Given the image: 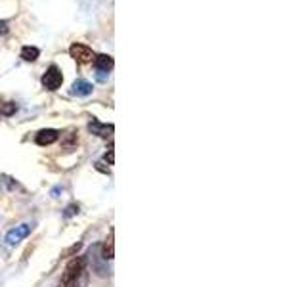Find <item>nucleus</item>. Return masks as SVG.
<instances>
[{"label":"nucleus","mask_w":306,"mask_h":287,"mask_svg":"<svg viewBox=\"0 0 306 287\" xmlns=\"http://www.w3.org/2000/svg\"><path fill=\"white\" fill-rule=\"evenodd\" d=\"M63 287H85L86 286V258L75 256L63 274Z\"/></svg>","instance_id":"f257e3e1"},{"label":"nucleus","mask_w":306,"mask_h":287,"mask_svg":"<svg viewBox=\"0 0 306 287\" xmlns=\"http://www.w3.org/2000/svg\"><path fill=\"white\" fill-rule=\"evenodd\" d=\"M40 83H42V86L46 88V90H58L61 86V83H63V75H61V69L58 65H50L48 69H46V73L42 75V79H40Z\"/></svg>","instance_id":"f03ea898"},{"label":"nucleus","mask_w":306,"mask_h":287,"mask_svg":"<svg viewBox=\"0 0 306 287\" xmlns=\"http://www.w3.org/2000/svg\"><path fill=\"white\" fill-rule=\"evenodd\" d=\"M69 56L79 62V64H90L92 60L96 58V54L92 52V48H88L86 44H81V42H73L69 46Z\"/></svg>","instance_id":"7ed1b4c3"},{"label":"nucleus","mask_w":306,"mask_h":287,"mask_svg":"<svg viewBox=\"0 0 306 287\" xmlns=\"http://www.w3.org/2000/svg\"><path fill=\"white\" fill-rule=\"evenodd\" d=\"M58 138H60V132H58L56 128H42L40 132H36L34 142H36L38 146H50V144H54Z\"/></svg>","instance_id":"20e7f679"},{"label":"nucleus","mask_w":306,"mask_h":287,"mask_svg":"<svg viewBox=\"0 0 306 287\" xmlns=\"http://www.w3.org/2000/svg\"><path fill=\"white\" fill-rule=\"evenodd\" d=\"M113 58L111 56H107V54H100V56H96L94 58V67L100 71V73H109L111 69H113Z\"/></svg>","instance_id":"39448f33"},{"label":"nucleus","mask_w":306,"mask_h":287,"mask_svg":"<svg viewBox=\"0 0 306 287\" xmlns=\"http://www.w3.org/2000/svg\"><path fill=\"white\" fill-rule=\"evenodd\" d=\"M88 130H90L92 134H98V136L107 138V136H111V132H113V125H102L100 121L92 119V123L88 125Z\"/></svg>","instance_id":"423d86ee"},{"label":"nucleus","mask_w":306,"mask_h":287,"mask_svg":"<svg viewBox=\"0 0 306 287\" xmlns=\"http://www.w3.org/2000/svg\"><path fill=\"white\" fill-rule=\"evenodd\" d=\"M71 92H73L75 96H88V94H92V84L88 83V81H85V79H79V81L73 83Z\"/></svg>","instance_id":"0eeeda50"},{"label":"nucleus","mask_w":306,"mask_h":287,"mask_svg":"<svg viewBox=\"0 0 306 287\" xmlns=\"http://www.w3.org/2000/svg\"><path fill=\"white\" fill-rule=\"evenodd\" d=\"M40 56V50L36 46H23L21 48V60L23 62H36Z\"/></svg>","instance_id":"6e6552de"},{"label":"nucleus","mask_w":306,"mask_h":287,"mask_svg":"<svg viewBox=\"0 0 306 287\" xmlns=\"http://www.w3.org/2000/svg\"><path fill=\"white\" fill-rule=\"evenodd\" d=\"M29 234V226H21V228H17V230H12L8 236H6V239H8V243H17L21 237H25Z\"/></svg>","instance_id":"1a4fd4ad"},{"label":"nucleus","mask_w":306,"mask_h":287,"mask_svg":"<svg viewBox=\"0 0 306 287\" xmlns=\"http://www.w3.org/2000/svg\"><path fill=\"white\" fill-rule=\"evenodd\" d=\"M115 255V247H113V232L109 234V237L105 239V243H103V249H102V256L105 258V260H111Z\"/></svg>","instance_id":"9d476101"},{"label":"nucleus","mask_w":306,"mask_h":287,"mask_svg":"<svg viewBox=\"0 0 306 287\" xmlns=\"http://www.w3.org/2000/svg\"><path fill=\"white\" fill-rule=\"evenodd\" d=\"M16 111H17V103H16V101H0V113H2V115L10 117V115H14Z\"/></svg>","instance_id":"9b49d317"},{"label":"nucleus","mask_w":306,"mask_h":287,"mask_svg":"<svg viewBox=\"0 0 306 287\" xmlns=\"http://www.w3.org/2000/svg\"><path fill=\"white\" fill-rule=\"evenodd\" d=\"M75 213H79V207H77V205H69L65 215H67V217H71V215H75Z\"/></svg>","instance_id":"f8f14e48"},{"label":"nucleus","mask_w":306,"mask_h":287,"mask_svg":"<svg viewBox=\"0 0 306 287\" xmlns=\"http://www.w3.org/2000/svg\"><path fill=\"white\" fill-rule=\"evenodd\" d=\"M103 159L107 161L109 165H113V150H109V153H105V157Z\"/></svg>","instance_id":"ddd939ff"},{"label":"nucleus","mask_w":306,"mask_h":287,"mask_svg":"<svg viewBox=\"0 0 306 287\" xmlns=\"http://www.w3.org/2000/svg\"><path fill=\"white\" fill-rule=\"evenodd\" d=\"M6 33H8V23L0 21V34H6Z\"/></svg>","instance_id":"4468645a"}]
</instances>
